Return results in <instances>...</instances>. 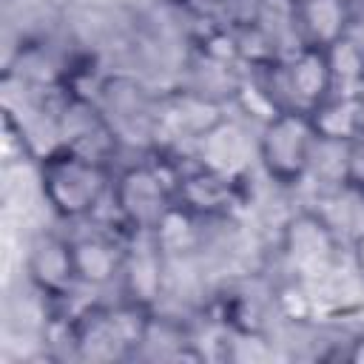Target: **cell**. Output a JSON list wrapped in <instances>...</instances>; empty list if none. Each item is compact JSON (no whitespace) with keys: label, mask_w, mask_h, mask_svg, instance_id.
Returning a JSON list of instances; mask_svg holds the SVG:
<instances>
[{"label":"cell","mask_w":364,"mask_h":364,"mask_svg":"<svg viewBox=\"0 0 364 364\" xmlns=\"http://www.w3.org/2000/svg\"><path fill=\"white\" fill-rule=\"evenodd\" d=\"M316 145H318V134L313 128L310 114L276 111L262 131L259 156L276 182L293 185L313 165Z\"/></svg>","instance_id":"obj_1"},{"label":"cell","mask_w":364,"mask_h":364,"mask_svg":"<svg viewBox=\"0 0 364 364\" xmlns=\"http://www.w3.org/2000/svg\"><path fill=\"white\" fill-rule=\"evenodd\" d=\"M43 191L63 216H82L100 202L105 191V171L97 159L68 148L48 156L43 165Z\"/></svg>","instance_id":"obj_2"},{"label":"cell","mask_w":364,"mask_h":364,"mask_svg":"<svg viewBox=\"0 0 364 364\" xmlns=\"http://www.w3.org/2000/svg\"><path fill=\"white\" fill-rule=\"evenodd\" d=\"M117 202L119 210L139 228H151V225L159 228V222L168 213L162 179L148 168H134L119 179Z\"/></svg>","instance_id":"obj_3"},{"label":"cell","mask_w":364,"mask_h":364,"mask_svg":"<svg viewBox=\"0 0 364 364\" xmlns=\"http://www.w3.org/2000/svg\"><path fill=\"white\" fill-rule=\"evenodd\" d=\"M296 23L304 46L330 48L344 37L350 26V11L344 0H301L296 6Z\"/></svg>","instance_id":"obj_4"},{"label":"cell","mask_w":364,"mask_h":364,"mask_svg":"<svg viewBox=\"0 0 364 364\" xmlns=\"http://www.w3.org/2000/svg\"><path fill=\"white\" fill-rule=\"evenodd\" d=\"M28 267H31V279L43 290H48L54 296L65 293V287H71V282L80 276L74 247L65 245V242H60V239H51V236L48 239H40L34 245V253H31Z\"/></svg>","instance_id":"obj_5"},{"label":"cell","mask_w":364,"mask_h":364,"mask_svg":"<svg viewBox=\"0 0 364 364\" xmlns=\"http://www.w3.org/2000/svg\"><path fill=\"white\" fill-rule=\"evenodd\" d=\"M74 256H77V270H80L82 279L102 282L114 270V256H111V247L108 245L85 242V245H77L74 247Z\"/></svg>","instance_id":"obj_6"},{"label":"cell","mask_w":364,"mask_h":364,"mask_svg":"<svg viewBox=\"0 0 364 364\" xmlns=\"http://www.w3.org/2000/svg\"><path fill=\"white\" fill-rule=\"evenodd\" d=\"M355 259H358V267L364 270V236H361L358 245H355Z\"/></svg>","instance_id":"obj_7"},{"label":"cell","mask_w":364,"mask_h":364,"mask_svg":"<svg viewBox=\"0 0 364 364\" xmlns=\"http://www.w3.org/2000/svg\"><path fill=\"white\" fill-rule=\"evenodd\" d=\"M350 358H355V361H364V341H358V344H355V350L350 353Z\"/></svg>","instance_id":"obj_8"}]
</instances>
